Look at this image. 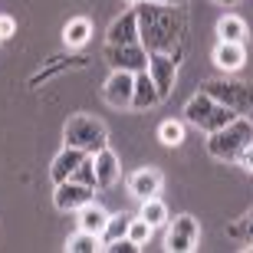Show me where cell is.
Listing matches in <instances>:
<instances>
[{
  "label": "cell",
  "mask_w": 253,
  "mask_h": 253,
  "mask_svg": "<svg viewBox=\"0 0 253 253\" xmlns=\"http://www.w3.org/2000/svg\"><path fill=\"white\" fill-rule=\"evenodd\" d=\"M138 40L148 53H171L178 56L181 53V40L188 33V17L181 13L178 7H168V3H148V0H138Z\"/></svg>",
  "instance_id": "6da1fadb"
},
{
  "label": "cell",
  "mask_w": 253,
  "mask_h": 253,
  "mask_svg": "<svg viewBox=\"0 0 253 253\" xmlns=\"http://www.w3.org/2000/svg\"><path fill=\"white\" fill-rule=\"evenodd\" d=\"M253 141V122L250 119H244V115H237L230 125H224V128H217L207 135V155L214 161H237L240 158V151L247 148Z\"/></svg>",
  "instance_id": "7a4b0ae2"
},
{
  "label": "cell",
  "mask_w": 253,
  "mask_h": 253,
  "mask_svg": "<svg viewBox=\"0 0 253 253\" xmlns=\"http://www.w3.org/2000/svg\"><path fill=\"white\" fill-rule=\"evenodd\" d=\"M237 119V112L230 109V105L217 102L214 95H207L204 89L197 95H191L188 105H184V122L194 125L197 131H204V135H211V131L224 128V125H230Z\"/></svg>",
  "instance_id": "3957f363"
},
{
  "label": "cell",
  "mask_w": 253,
  "mask_h": 253,
  "mask_svg": "<svg viewBox=\"0 0 253 253\" xmlns=\"http://www.w3.org/2000/svg\"><path fill=\"white\" fill-rule=\"evenodd\" d=\"M63 141L66 145H73V148H83L89 155H95L99 148H105V141H109V128H105L102 119H95V115H73L63 128Z\"/></svg>",
  "instance_id": "277c9868"
},
{
  "label": "cell",
  "mask_w": 253,
  "mask_h": 253,
  "mask_svg": "<svg viewBox=\"0 0 253 253\" xmlns=\"http://www.w3.org/2000/svg\"><path fill=\"white\" fill-rule=\"evenodd\" d=\"M207 95H214L217 102L230 105L237 115L253 112V83H244V79H230V76H220V79H207L201 83Z\"/></svg>",
  "instance_id": "5b68a950"
},
{
  "label": "cell",
  "mask_w": 253,
  "mask_h": 253,
  "mask_svg": "<svg viewBox=\"0 0 253 253\" xmlns=\"http://www.w3.org/2000/svg\"><path fill=\"white\" fill-rule=\"evenodd\" d=\"M201 244V224L191 214H178L168 220V234H165V250L171 253H191Z\"/></svg>",
  "instance_id": "8992f818"
},
{
  "label": "cell",
  "mask_w": 253,
  "mask_h": 253,
  "mask_svg": "<svg viewBox=\"0 0 253 253\" xmlns=\"http://www.w3.org/2000/svg\"><path fill=\"white\" fill-rule=\"evenodd\" d=\"M102 56L112 69H125V73L148 69V49L141 46V43H105Z\"/></svg>",
  "instance_id": "52a82bcc"
},
{
  "label": "cell",
  "mask_w": 253,
  "mask_h": 253,
  "mask_svg": "<svg viewBox=\"0 0 253 253\" xmlns=\"http://www.w3.org/2000/svg\"><path fill=\"white\" fill-rule=\"evenodd\" d=\"M92 194L95 188L92 184H83V181H59L56 191H53V204H56V211H63V214H79L85 204H92Z\"/></svg>",
  "instance_id": "ba28073f"
},
{
  "label": "cell",
  "mask_w": 253,
  "mask_h": 253,
  "mask_svg": "<svg viewBox=\"0 0 253 253\" xmlns=\"http://www.w3.org/2000/svg\"><path fill=\"white\" fill-rule=\"evenodd\" d=\"M148 76L155 79V85H158L161 92V102L171 95V89H174V79H178V56H171V53H148Z\"/></svg>",
  "instance_id": "9c48e42d"
},
{
  "label": "cell",
  "mask_w": 253,
  "mask_h": 253,
  "mask_svg": "<svg viewBox=\"0 0 253 253\" xmlns=\"http://www.w3.org/2000/svg\"><path fill=\"white\" fill-rule=\"evenodd\" d=\"M131 92H135V73L112 69V76L102 85V99L112 109H131Z\"/></svg>",
  "instance_id": "30bf717a"
},
{
  "label": "cell",
  "mask_w": 253,
  "mask_h": 253,
  "mask_svg": "<svg viewBox=\"0 0 253 253\" xmlns=\"http://www.w3.org/2000/svg\"><path fill=\"white\" fill-rule=\"evenodd\" d=\"M161 184H165V174L158 168H138L128 178V194L138 197V201H148V197L161 194Z\"/></svg>",
  "instance_id": "8fae6325"
},
{
  "label": "cell",
  "mask_w": 253,
  "mask_h": 253,
  "mask_svg": "<svg viewBox=\"0 0 253 253\" xmlns=\"http://www.w3.org/2000/svg\"><path fill=\"white\" fill-rule=\"evenodd\" d=\"M85 158H89V151L73 148V145H63V151H59L56 158H53V165H49V178H53V184H59V181H69V178L76 174V168H79Z\"/></svg>",
  "instance_id": "7c38bea8"
},
{
  "label": "cell",
  "mask_w": 253,
  "mask_h": 253,
  "mask_svg": "<svg viewBox=\"0 0 253 253\" xmlns=\"http://www.w3.org/2000/svg\"><path fill=\"white\" fill-rule=\"evenodd\" d=\"M158 102H161V92H158V85H155V79L148 76V69L135 73V92H131V109H135V112H151V109H155Z\"/></svg>",
  "instance_id": "4fadbf2b"
},
{
  "label": "cell",
  "mask_w": 253,
  "mask_h": 253,
  "mask_svg": "<svg viewBox=\"0 0 253 253\" xmlns=\"http://www.w3.org/2000/svg\"><path fill=\"white\" fill-rule=\"evenodd\" d=\"M105 43H141L138 40V7L125 10L119 20H112V27L105 33Z\"/></svg>",
  "instance_id": "5bb4252c"
},
{
  "label": "cell",
  "mask_w": 253,
  "mask_h": 253,
  "mask_svg": "<svg viewBox=\"0 0 253 253\" xmlns=\"http://www.w3.org/2000/svg\"><path fill=\"white\" fill-rule=\"evenodd\" d=\"M244 63H247L244 43H237V40H220V43L214 46V66H217V69H224V73H237Z\"/></svg>",
  "instance_id": "9a60e30c"
},
{
  "label": "cell",
  "mask_w": 253,
  "mask_h": 253,
  "mask_svg": "<svg viewBox=\"0 0 253 253\" xmlns=\"http://www.w3.org/2000/svg\"><path fill=\"white\" fill-rule=\"evenodd\" d=\"M95 161V188L105 191V188H112L115 181H119V158H115V151L105 145V148H99L92 155Z\"/></svg>",
  "instance_id": "2e32d148"
},
{
  "label": "cell",
  "mask_w": 253,
  "mask_h": 253,
  "mask_svg": "<svg viewBox=\"0 0 253 253\" xmlns=\"http://www.w3.org/2000/svg\"><path fill=\"white\" fill-rule=\"evenodd\" d=\"M89 37H92V23H89L85 17H73L63 27V40H66V46H69V49L85 46V43H89Z\"/></svg>",
  "instance_id": "e0dca14e"
},
{
  "label": "cell",
  "mask_w": 253,
  "mask_h": 253,
  "mask_svg": "<svg viewBox=\"0 0 253 253\" xmlns=\"http://www.w3.org/2000/svg\"><path fill=\"white\" fill-rule=\"evenodd\" d=\"M105 224H109V211H105V207H99L95 201H92V204H85L83 211H79V227H83V230L102 234Z\"/></svg>",
  "instance_id": "ac0fdd59"
},
{
  "label": "cell",
  "mask_w": 253,
  "mask_h": 253,
  "mask_svg": "<svg viewBox=\"0 0 253 253\" xmlns=\"http://www.w3.org/2000/svg\"><path fill=\"white\" fill-rule=\"evenodd\" d=\"M95 250H102V237L92 230H83V227H79V234L66 240V253H95Z\"/></svg>",
  "instance_id": "d6986e66"
},
{
  "label": "cell",
  "mask_w": 253,
  "mask_h": 253,
  "mask_svg": "<svg viewBox=\"0 0 253 253\" xmlns=\"http://www.w3.org/2000/svg\"><path fill=\"white\" fill-rule=\"evenodd\" d=\"M128 224H131V214H109V224H105V230L99 237H102V247H109L112 240H122V237H128Z\"/></svg>",
  "instance_id": "ffe728a7"
},
{
  "label": "cell",
  "mask_w": 253,
  "mask_h": 253,
  "mask_svg": "<svg viewBox=\"0 0 253 253\" xmlns=\"http://www.w3.org/2000/svg\"><path fill=\"white\" fill-rule=\"evenodd\" d=\"M217 37H220V40H237V43H244V37H247L244 17H237V13H227V17H220V20H217Z\"/></svg>",
  "instance_id": "44dd1931"
},
{
  "label": "cell",
  "mask_w": 253,
  "mask_h": 253,
  "mask_svg": "<svg viewBox=\"0 0 253 253\" xmlns=\"http://www.w3.org/2000/svg\"><path fill=\"white\" fill-rule=\"evenodd\" d=\"M138 217H145L151 227H161V224H168V220H171V217H168V204H165L161 197H148V201H141Z\"/></svg>",
  "instance_id": "7402d4cb"
},
{
  "label": "cell",
  "mask_w": 253,
  "mask_h": 253,
  "mask_svg": "<svg viewBox=\"0 0 253 253\" xmlns=\"http://www.w3.org/2000/svg\"><path fill=\"white\" fill-rule=\"evenodd\" d=\"M158 138H161V145H168V148H178L181 141H184V125L174 122V119L161 122V125H158Z\"/></svg>",
  "instance_id": "603a6c76"
},
{
  "label": "cell",
  "mask_w": 253,
  "mask_h": 253,
  "mask_svg": "<svg viewBox=\"0 0 253 253\" xmlns=\"http://www.w3.org/2000/svg\"><path fill=\"white\" fill-rule=\"evenodd\" d=\"M151 230H155V227H151L145 217H131V224H128V240H135L138 247H145V244L151 240Z\"/></svg>",
  "instance_id": "cb8c5ba5"
},
{
  "label": "cell",
  "mask_w": 253,
  "mask_h": 253,
  "mask_svg": "<svg viewBox=\"0 0 253 253\" xmlns=\"http://www.w3.org/2000/svg\"><path fill=\"white\" fill-rule=\"evenodd\" d=\"M230 237H237V240H247V244H250L247 250H253V211H250V214H244L234 227H230Z\"/></svg>",
  "instance_id": "d4e9b609"
},
{
  "label": "cell",
  "mask_w": 253,
  "mask_h": 253,
  "mask_svg": "<svg viewBox=\"0 0 253 253\" xmlns=\"http://www.w3.org/2000/svg\"><path fill=\"white\" fill-rule=\"evenodd\" d=\"M73 181H83V184H92V188H95V161H92V155H89V158L76 168Z\"/></svg>",
  "instance_id": "484cf974"
},
{
  "label": "cell",
  "mask_w": 253,
  "mask_h": 253,
  "mask_svg": "<svg viewBox=\"0 0 253 253\" xmlns=\"http://www.w3.org/2000/svg\"><path fill=\"white\" fill-rule=\"evenodd\" d=\"M105 253H138L141 247L135 244V240H128V237H122V240H112L109 247H102Z\"/></svg>",
  "instance_id": "4316f807"
},
{
  "label": "cell",
  "mask_w": 253,
  "mask_h": 253,
  "mask_svg": "<svg viewBox=\"0 0 253 253\" xmlns=\"http://www.w3.org/2000/svg\"><path fill=\"white\" fill-rule=\"evenodd\" d=\"M17 33V23H13V17H7V13H0V40H7Z\"/></svg>",
  "instance_id": "83f0119b"
},
{
  "label": "cell",
  "mask_w": 253,
  "mask_h": 253,
  "mask_svg": "<svg viewBox=\"0 0 253 253\" xmlns=\"http://www.w3.org/2000/svg\"><path fill=\"white\" fill-rule=\"evenodd\" d=\"M237 165H240V168H247V171L253 174V141L247 145L244 151H240V158H237Z\"/></svg>",
  "instance_id": "f1b7e54d"
},
{
  "label": "cell",
  "mask_w": 253,
  "mask_h": 253,
  "mask_svg": "<svg viewBox=\"0 0 253 253\" xmlns=\"http://www.w3.org/2000/svg\"><path fill=\"white\" fill-rule=\"evenodd\" d=\"M148 3H168V7H184L188 0H148Z\"/></svg>",
  "instance_id": "f546056e"
},
{
  "label": "cell",
  "mask_w": 253,
  "mask_h": 253,
  "mask_svg": "<svg viewBox=\"0 0 253 253\" xmlns=\"http://www.w3.org/2000/svg\"><path fill=\"white\" fill-rule=\"evenodd\" d=\"M214 3H220V7H237V3H244V0H214Z\"/></svg>",
  "instance_id": "4dcf8cb0"
},
{
  "label": "cell",
  "mask_w": 253,
  "mask_h": 253,
  "mask_svg": "<svg viewBox=\"0 0 253 253\" xmlns=\"http://www.w3.org/2000/svg\"><path fill=\"white\" fill-rule=\"evenodd\" d=\"M131 3H138V0H131Z\"/></svg>",
  "instance_id": "1f68e13d"
}]
</instances>
